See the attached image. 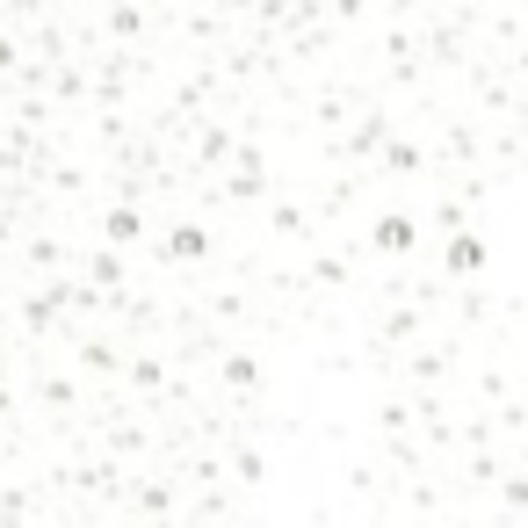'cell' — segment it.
<instances>
[{
    "instance_id": "obj_1",
    "label": "cell",
    "mask_w": 528,
    "mask_h": 528,
    "mask_svg": "<svg viewBox=\"0 0 528 528\" xmlns=\"http://www.w3.org/2000/svg\"><path fill=\"white\" fill-rule=\"evenodd\" d=\"M369 239H377L384 254H406V246H413V225H406V217H377V232H369Z\"/></svg>"
},
{
    "instance_id": "obj_2",
    "label": "cell",
    "mask_w": 528,
    "mask_h": 528,
    "mask_svg": "<svg viewBox=\"0 0 528 528\" xmlns=\"http://www.w3.org/2000/svg\"><path fill=\"white\" fill-rule=\"evenodd\" d=\"M449 268H456V275H478V268H485V246H478V239H456V246H449Z\"/></svg>"
}]
</instances>
